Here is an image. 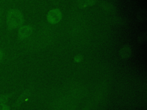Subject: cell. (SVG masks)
<instances>
[{"label": "cell", "mask_w": 147, "mask_h": 110, "mask_svg": "<svg viewBox=\"0 0 147 110\" xmlns=\"http://www.w3.org/2000/svg\"><path fill=\"white\" fill-rule=\"evenodd\" d=\"M23 21V17L20 11L14 10L11 11L7 15V22L11 28H16L20 26Z\"/></svg>", "instance_id": "obj_1"}, {"label": "cell", "mask_w": 147, "mask_h": 110, "mask_svg": "<svg viewBox=\"0 0 147 110\" xmlns=\"http://www.w3.org/2000/svg\"><path fill=\"white\" fill-rule=\"evenodd\" d=\"M61 18V14L58 9H53L51 10L47 15L48 21L51 23H56Z\"/></svg>", "instance_id": "obj_2"}, {"label": "cell", "mask_w": 147, "mask_h": 110, "mask_svg": "<svg viewBox=\"0 0 147 110\" xmlns=\"http://www.w3.org/2000/svg\"><path fill=\"white\" fill-rule=\"evenodd\" d=\"M32 32V29L29 26H22L18 31V35L20 38H24L28 37Z\"/></svg>", "instance_id": "obj_3"}, {"label": "cell", "mask_w": 147, "mask_h": 110, "mask_svg": "<svg viewBox=\"0 0 147 110\" xmlns=\"http://www.w3.org/2000/svg\"><path fill=\"white\" fill-rule=\"evenodd\" d=\"M0 110H9V108L7 106L5 105L3 103L0 104Z\"/></svg>", "instance_id": "obj_4"}, {"label": "cell", "mask_w": 147, "mask_h": 110, "mask_svg": "<svg viewBox=\"0 0 147 110\" xmlns=\"http://www.w3.org/2000/svg\"><path fill=\"white\" fill-rule=\"evenodd\" d=\"M2 57H3V52H2V51L1 50V49H0V60L2 59Z\"/></svg>", "instance_id": "obj_5"}]
</instances>
